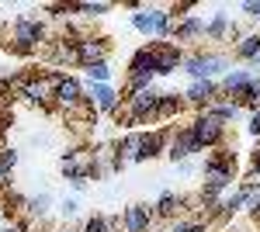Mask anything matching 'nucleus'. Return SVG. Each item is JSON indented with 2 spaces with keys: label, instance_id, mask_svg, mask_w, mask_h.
<instances>
[{
  "label": "nucleus",
  "instance_id": "nucleus-1",
  "mask_svg": "<svg viewBox=\"0 0 260 232\" xmlns=\"http://www.w3.org/2000/svg\"><path fill=\"white\" fill-rule=\"evenodd\" d=\"M170 21H174V14L163 11V7H139L132 14V28L139 35H146V39H167L170 35Z\"/></svg>",
  "mask_w": 260,
  "mask_h": 232
},
{
  "label": "nucleus",
  "instance_id": "nucleus-2",
  "mask_svg": "<svg viewBox=\"0 0 260 232\" xmlns=\"http://www.w3.org/2000/svg\"><path fill=\"white\" fill-rule=\"evenodd\" d=\"M153 77H156V62H153V52L149 49H139L132 62H128V87L139 94L146 87H153Z\"/></svg>",
  "mask_w": 260,
  "mask_h": 232
},
{
  "label": "nucleus",
  "instance_id": "nucleus-3",
  "mask_svg": "<svg viewBox=\"0 0 260 232\" xmlns=\"http://www.w3.org/2000/svg\"><path fill=\"white\" fill-rule=\"evenodd\" d=\"M191 132H194L201 149H205V146H219L222 136H225V121L215 118L212 111H201V115L194 118V125H191Z\"/></svg>",
  "mask_w": 260,
  "mask_h": 232
},
{
  "label": "nucleus",
  "instance_id": "nucleus-4",
  "mask_svg": "<svg viewBox=\"0 0 260 232\" xmlns=\"http://www.w3.org/2000/svg\"><path fill=\"white\" fill-rule=\"evenodd\" d=\"M184 70H187V77H194V80H212L215 73L229 70V59L225 56H191L184 62Z\"/></svg>",
  "mask_w": 260,
  "mask_h": 232
},
{
  "label": "nucleus",
  "instance_id": "nucleus-5",
  "mask_svg": "<svg viewBox=\"0 0 260 232\" xmlns=\"http://www.w3.org/2000/svg\"><path fill=\"white\" fill-rule=\"evenodd\" d=\"M42 39H45L42 21H35V18H18V24H14V45H18V52L35 49Z\"/></svg>",
  "mask_w": 260,
  "mask_h": 232
},
{
  "label": "nucleus",
  "instance_id": "nucleus-6",
  "mask_svg": "<svg viewBox=\"0 0 260 232\" xmlns=\"http://www.w3.org/2000/svg\"><path fill=\"white\" fill-rule=\"evenodd\" d=\"M194 153H201V146H198V139H194V132H191V125H187V128H180L177 136L170 139L167 156H170L174 163H184L187 156H194Z\"/></svg>",
  "mask_w": 260,
  "mask_h": 232
},
{
  "label": "nucleus",
  "instance_id": "nucleus-7",
  "mask_svg": "<svg viewBox=\"0 0 260 232\" xmlns=\"http://www.w3.org/2000/svg\"><path fill=\"white\" fill-rule=\"evenodd\" d=\"M160 90H153V87H146V90H139L136 97H128V111H132V121H139V118L146 115H156L160 111Z\"/></svg>",
  "mask_w": 260,
  "mask_h": 232
},
{
  "label": "nucleus",
  "instance_id": "nucleus-8",
  "mask_svg": "<svg viewBox=\"0 0 260 232\" xmlns=\"http://www.w3.org/2000/svg\"><path fill=\"white\" fill-rule=\"evenodd\" d=\"M153 62H156V77H167L180 66V49L177 45H153Z\"/></svg>",
  "mask_w": 260,
  "mask_h": 232
},
{
  "label": "nucleus",
  "instance_id": "nucleus-9",
  "mask_svg": "<svg viewBox=\"0 0 260 232\" xmlns=\"http://www.w3.org/2000/svg\"><path fill=\"white\" fill-rule=\"evenodd\" d=\"M87 97H90V104H94L98 111H115V108H118V90H115L111 83H90Z\"/></svg>",
  "mask_w": 260,
  "mask_h": 232
},
{
  "label": "nucleus",
  "instance_id": "nucleus-10",
  "mask_svg": "<svg viewBox=\"0 0 260 232\" xmlns=\"http://www.w3.org/2000/svg\"><path fill=\"white\" fill-rule=\"evenodd\" d=\"M56 101H59L66 111L80 108V104H83V90H80V83H77L73 77H62V80H59V87H56Z\"/></svg>",
  "mask_w": 260,
  "mask_h": 232
},
{
  "label": "nucleus",
  "instance_id": "nucleus-11",
  "mask_svg": "<svg viewBox=\"0 0 260 232\" xmlns=\"http://www.w3.org/2000/svg\"><path fill=\"white\" fill-rule=\"evenodd\" d=\"M250 80H253L250 70H229V73L222 77V90H225L229 97H243L246 87H250Z\"/></svg>",
  "mask_w": 260,
  "mask_h": 232
},
{
  "label": "nucleus",
  "instance_id": "nucleus-12",
  "mask_svg": "<svg viewBox=\"0 0 260 232\" xmlns=\"http://www.w3.org/2000/svg\"><path fill=\"white\" fill-rule=\"evenodd\" d=\"M149 222H153V215H149L146 205H128L125 208V232H146Z\"/></svg>",
  "mask_w": 260,
  "mask_h": 232
},
{
  "label": "nucleus",
  "instance_id": "nucleus-13",
  "mask_svg": "<svg viewBox=\"0 0 260 232\" xmlns=\"http://www.w3.org/2000/svg\"><path fill=\"white\" fill-rule=\"evenodd\" d=\"M77 62H83V66H94V62H104V42L80 39V42H77Z\"/></svg>",
  "mask_w": 260,
  "mask_h": 232
},
{
  "label": "nucleus",
  "instance_id": "nucleus-14",
  "mask_svg": "<svg viewBox=\"0 0 260 232\" xmlns=\"http://www.w3.org/2000/svg\"><path fill=\"white\" fill-rule=\"evenodd\" d=\"M215 90H219V87H215L212 80H194V83L187 87V94H184V97H187L191 104H205V108H208V101L215 97Z\"/></svg>",
  "mask_w": 260,
  "mask_h": 232
},
{
  "label": "nucleus",
  "instance_id": "nucleus-15",
  "mask_svg": "<svg viewBox=\"0 0 260 232\" xmlns=\"http://www.w3.org/2000/svg\"><path fill=\"white\" fill-rule=\"evenodd\" d=\"M205 35V21L194 18V14H187V18L177 24V39L180 42H191V39H201Z\"/></svg>",
  "mask_w": 260,
  "mask_h": 232
},
{
  "label": "nucleus",
  "instance_id": "nucleus-16",
  "mask_svg": "<svg viewBox=\"0 0 260 232\" xmlns=\"http://www.w3.org/2000/svg\"><path fill=\"white\" fill-rule=\"evenodd\" d=\"M49 205H52V194H35V197H24L21 208L31 215V218H45L49 215Z\"/></svg>",
  "mask_w": 260,
  "mask_h": 232
},
{
  "label": "nucleus",
  "instance_id": "nucleus-17",
  "mask_svg": "<svg viewBox=\"0 0 260 232\" xmlns=\"http://www.w3.org/2000/svg\"><path fill=\"white\" fill-rule=\"evenodd\" d=\"M225 35H229V14H225V11H215V18L205 24V39L222 42Z\"/></svg>",
  "mask_w": 260,
  "mask_h": 232
},
{
  "label": "nucleus",
  "instance_id": "nucleus-18",
  "mask_svg": "<svg viewBox=\"0 0 260 232\" xmlns=\"http://www.w3.org/2000/svg\"><path fill=\"white\" fill-rule=\"evenodd\" d=\"M236 56L257 66V62H260V35H246V39H240V45H236Z\"/></svg>",
  "mask_w": 260,
  "mask_h": 232
},
{
  "label": "nucleus",
  "instance_id": "nucleus-19",
  "mask_svg": "<svg viewBox=\"0 0 260 232\" xmlns=\"http://www.w3.org/2000/svg\"><path fill=\"white\" fill-rule=\"evenodd\" d=\"M180 205H184V197H177L174 191H163V194H160V201H156V212L170 218V215H177Z\"/></svg>",
  "mask_w": 260,
  "mask_h": 232
},
{
  "label": "nucleus",
  "instance_id": "nucleus-20",
  "mask_svg": "<svg viewBox=\"0 0 260 232\" xmlns=\"http://www.w3.org/2000/svg\"><path fill=\"white\" fill-rule=\"evenodd\" d=\"M180 108H184V101H180L177 94H163L160 97V111H156V115L170 118V115H180Z\"/></svg>",
  "mask_w": 260,
  "mask_h": 232
},
{
  "label": "nucleus",
  "instance_id": "nucleus-21",
  "mask_svg": "<svg viewBox=\"0 0 260 232\" xmlns=\"http://www.w3.org/2000/svg\"><path fill=\"white\" fill-rule=\"evenodd\" d=\"M83 70H87L90 83H108V80H111V70H108V62H94V66H83Z\"/></svg>",
  "mask_w": 260,
  "mask_h": 232
},
{
  "label": "nucleus",
  "instance_id": "nucleus-22",
  "mask_svg": "<svg viewBox=\"0 0 260 232\" xmlns=\"http://www.w3.org/2000/svg\"><path fill=\"white\" fill-rule=\"evenodd\" d=\"M14 167H18V153L14 149H0V180L11 174Z\"/></svg>",
  "mask_w": 260,
  "mask_h": 232
},
{
  "label": "nucleus",
  "instance_id": "nucleus-23",
  "mask_svg": "<svg viewBox=\"0 0 260 232\" xmlns=\"http://www.w3.org/2000/svg\"><path fill=\"white\" fill-rule=\"evenodd\" d=\"M80 232H115V229H111V222L104 215H94V218H87V225Z\"/></svg>",
  "mask_w": 260,
  "mask_h": 232
},
{
  "label": "nucleus",
  "instance_id": "nucleus-24",
  "mask_svg": "<svg viewBox=\"0 0 260 232\" xmlns=\"http://www.w3.org/2000/svg\"><path fill=\"white\" fill-rule=\"evenodd\" d=\"M73 11H77V14H90V18H98V14H108V11H111V4H77Z\"/></svg>",
  "mask_w": 260,
  "mask_h": 232
},
{
  "label": "nucleus",
  "instance_id": "nucleus-25",
  "mask_svg": "<svg viewBox=\"0 0 260 232\" xmlns=\"http://www.w3.org/2000/svg\"><path fill=\"white\" fill-rule=\"evenodd\" d=\"M77 212H80V205H77L73 197H62V201H59V215H62V218H73Z\"/></svg>",
  "mask_w": 260,
  "mask_h": 232
},
{
  "label": "nucleus",
  "instance_id": "nucleus-26",
  "mask_svg": "<svg viewBox=\"0 0 260 232\" xmlns=\"http://www.w3.org/2000/svg\"><path fill=\"white\" fill-rule=\"evenodd\" d=\"M170 232H205V225L201 222H177Z\"/></svg>",
  "mask_w": 260,
  "mask_h": 232
},
{
  "label": "nucleus",
  "instance_id": "nucleus-27",
  "mask_svg": "<svg viewBox=\"0 0 260 232\" xmlns=\"http://www.w3.org/2000/svg\"><path fill=\"white\" fill-rule=\"evenodd\" d=\"M243 11H246L250 18H260V0H246V4H243Z\"/></svg>",
  "mask_w": 260,
  "mask_h": 232
},
{
  "label": "nucleus",
  "instance_id": "nucleus-28",
  "mask_svg": "<svg viewBox=\"0 0 260 232\" xmlns=\"http://www.w3.org/2000/svg\"><path fill=\"white\" fill-rule=\"evenodd\" d=\"M250 136H260V108L250 115Z\"/></svg>",
  "mask_w": 260,
  "mask_h": 232
},
{
  "label": "nucleus",
  "instance_id": "nucleus-29",
  "mask_svg": "<svg viewBox=\"0 0 260 232\" xmlns=\"http://www.w3.org/2000/svg\"><path fill=\"white\" fill-rule=\"evenodd\" d=\"M66 232H73V229H66Z\"/></svg>",
  "mask_w": 260,
  "mask_h": 232
},
{
  "label": "nucleus",
  "instance_id": "nucleus-30",
  "mask_svg": "<svg viewBox=\"0 0 260 232\" xmlns=\"http://www.w3.org/2000/svg\"><path fill=\"white\" fill-rule=\"evenodd\" d=\"M257 21H260V18H257Z\"/></svg>",
  "mask_w": 260,
  "mask_h": 232
}]
</instances>
